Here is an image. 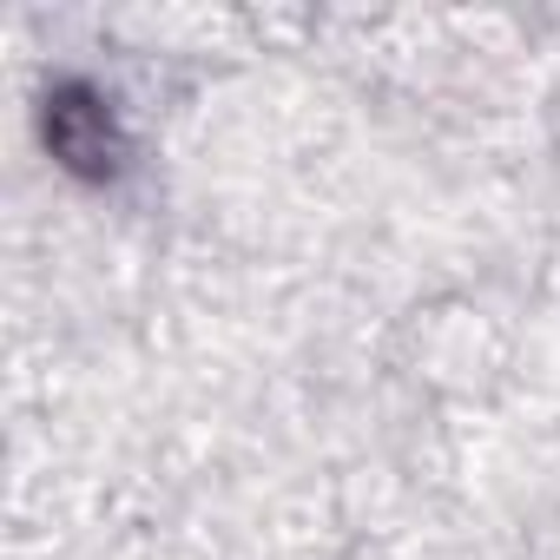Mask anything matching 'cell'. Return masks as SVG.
Returning a JSON list of instances; mask_svg holds the SVG:
<instances>
[{
    "label": "cell",
    "instance_id": "obj_1",
    "mask_svg": "<svg viewBox=\"0 0 560 560\" xmlns=\"http://www.w3.org/2000/svg\"><path fill=\"white\" fill-rule=\"evenodd\" d=\"M47 145H54V159H60L67 172H80V178H106V172H119V159H126V132H119L113 106H106L93 86H60V93L47 100Z\"/></svg>",
    "mask_w": 560,
    "mask_h": 560
}]
</instances>
